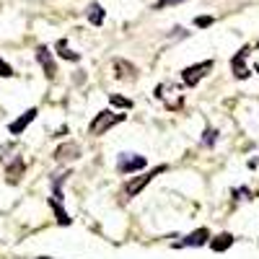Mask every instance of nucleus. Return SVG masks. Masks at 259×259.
<instances>
[{
    "label": "nucleus",
    "instance_id": "nucleus-1",
    "mask_svg": "<svg viewBox=\"0 0 259 259\" xmlns=\"http://www.w3.org/2000/svg\"><path fill=\"white\" fill-rule=\"evenodd\" d=\"M119 122H124V114H119V112H112V109H104V112H99L94 119H91V124H89V133L91 135H104L106 130H112L114 124H119Z\"/></svg>",
    "mask_w": 259,
    "mask_h": 259
},
{
    "label": "nucleus",
    "instance_id": "nucleus-2",
    "mask_svg": "<svg viewBox=\"0 0 259 259\" xmlns=\"http://www.w3.org/2000/svg\"><path fill=\"white\" fill-rule=\"evenodd\" d=\"M166 171V166H156V168H150V171H145V174H140V177H133L127 182V187H124V194H127V200H133V197H138V194L153 182L158 174H163Z\"/></svg>",
    "mask_w": 259,
    "mask_h": 259
},
{
    "label": "nucleus",
    "instance_id": "nucleus-3",
    "mask_svg": "<svg viewBox=\"0 0 259 259\" xmlns=\"http://www.w3.org/2000/svg\"><path fill=\"white\" fill-rule=\"evenodd\" d=\"M215 68V62L212 60H202V62H197V65H189V68H184L182 70V80H184V85H197L210 70Z\"/></svg>",
    "mask_w": 259,
    "mask_h": 259
},
{
    "label": "nucleus",
    "instance_id": "nucleus-4",
    "mask_svg": "<svg viewBox=\"0 0 259 259\" xmlns=\"http://www.w3.org/2000/svg\"><path fill=\"white\" fill-rule=\"evenodd\" d=\"M148 166L145 156H138V153H119L117 156V171L119 174H135V171H143Z\"/></svg>",
    "mask_w": 259,
    "mask_h": 259
},
{
    "label": "nucleus",
    "instance_id": "nucleus-5",
    "mask_svg": "<svg viewBox=\"0 0 259 259\" xmlns=\"http://www.w3.org/2000/svg\"><path fill=\"white\" fill-rule=\"evenodd\" d=\"M249 47H241L239 52H236L233 57H231V70H233V75L239 78V80H246L249 75H251V70L246 68V57H249Z\"/></svg>",
    "mask_w": 259,
    "mask_h": 259
},
{
    "label": "nucleus",
    "instance_id": "nucleus-6",
    "mask_svg": "<svg viewBox=\"0 0 259 259\" xmlns=\"http://www.w3.org/2000/svg\"><path fill=\"white\" fill-rule=\"evenodd\" d=\"M205 244H210V231L207 228H197V231L187 233L177 246H205Z\"/></svg>",
    "mask_w": 259,
    "mask_h": 259
},
{
    "label": "nucleus",
    "instance_id": "nucleus-7",
    "mask_svg": "<svg viewBox=\"0 0 259 259\" xmlns=\"http://www.w3.org/2000/svg\"><path fill=\"white\" fill-rule=\"evenodd\" d=\"M36 60H39L41 68H45V75L52 80V78L57 75V65H55V60H52V52H50L47 47H39V50H36Z\"/></svg>",
    "mask_w": 259,
    "mask_h": 259
},
{
    "label": "nucleus",
    "instance_id": "nucleus-8",
    "mask_svg": "<svg viewBox=\"0 0 259 259\" xmlns=\"http://www.w3.org/2000/svg\"><path fill=\"white\" fill-rule=\"evenodd\" d=\"M36 114H39L36 109H29L26 114H21V117H18L16 122H11V124H8L11 135H21V133H24V130H26V127H29V124H31V122L36 119Z\"/></svg>",
    "mask_w": 259,
    "mask_h": 259
},
{
    "label": "nucleus",
    "instance_id": "nucleus-9",
    "mask_svg": "<svg viewBox=\"0 0 259 259\" xmlns=\"http://www.w3.org/2000/svg\"><path fill=\"white\" fill-rule=\"evenodd\" d=\"M233 233H218L215 239H210V249L212 251H218V254H223V251H228L231 246H233Z\"/></svg>",
    "mask_w": 259,
    "mask_h": 259
},
{
    "label": "nucleus",
    "instance_id": "nucleus-10",
    "mask_svg": "<svg viewBox=\"0 0 259 259\" xmlns=\"http://www.w3.org/2000/svg\"><path fill=\"white\" fill-rule=\"evenodd\" d=\"M80 156V148L75 145V143H68V145H60L57 150H55V158L57 161H75Z\"/></svg>",
    "mask_w": 259,
    "mask_h": 259
},
{
    "label": "nucleus",
    "instance_id": "nucleus-11",
    "mask_svg": "<svg viewBox=\"0 0 259 259\" xmlns=\"http://www.w3.org/2000/svg\"><path fill=\"white\" fill-rule=\"evenodd\" d=\"M24 168H26L24 158H21V156H16V158H13V163L6 168V177H8V182H11V184H16V182L21 179V174H24Z\"/></svg>",
    "mask_w": 259,
    "mask_h": 259
},
{
    "label": "nucleus",
    "instance_id": "nucleus-12",
    "mask_svg": "<svg viewBox=\"0 0 259 259\" xmlns=\"http://www.w3.org/2000/svg\"><path fill=\"white\" fill-rule=\"evenodd\" d=\"M85 16H89V21H91L94 26H101V24H104V8H101L99 3H91L89 11H85Z\"/></svg>",
    "mask_w": 259,
    "mask_h": 259
},
{
    "label": "nucleus",
    "instance_id": "nucleus-13",
    "mask_svg": "<svg viewBox=\"0 0 259 259\" xmlns=\"http://www.w3.org/2000/svg\"><path fill=\"white\" fill-rule=\"evenodd\" d=\"M57 55H60V57H65V60H70V62H78V60H80V55H78V52H70V50H68V41H65V39H60V41H57Z\"/></svg>",
    "mask_w": 259,
    "mask_h": 259
},
{
    "label": "nucleus",
    "instance_id": "nucleus-14",
    "mask_svg": "<svg viewBox=\"0 0 259 259\" xmlns=\"http://www.w3.org/2000/svg\"><path fill=\"white\" fill-rule=\"evenodd\" d=\"M109 101H112L114 106H119V109H133V101L124 99V96H119V94H112V96H109Z\"/></svg>",
    "mask_w": 259,
    "mask_h": 259
},
{
    "label": "nucleus",
    "instance_id": "nucleus-15",
    "mask_svg": "<svg viewBox=\"0 0 259 259\" xmlns=\"http://www.w3.org/2000/svg\"><path fill=\"white\" fill-rule=\"evenodd\" d=\"M215 140H218V130L207 127V130H205V135H202V145L210 148V145H215Z\"/></svg>",
    "mask_w": 259,
    "mask_h": 259
},
{
    "label": "nucleus",
    "instance_id": "nucleus-16",
    "mask_svg": "<svg viewBox=\"0 0 259 259\" xmlns=\"http://www.w3.org/2000/svg\"><path fill=\"white\" fill-rule=\"evenodd\" d=\"M194 24H197L200 29H205V26H210V24H212V16H200L197 21H194Z\"/></svg>",
    "mask_w": 259,
    "mask_h": 259
},
{
    "label": "nucleus",
    "instance_id": "nucleus-17",
    "mask_svg": "<svg viewBox=\"0 0 259 259\" xmlns=\"http://www.w3.org/2000/svg\"><path fill=\"white\" fill-rule=\"evenodd\" d=\"M177 3H184V0H158L156 8H166V6H177Z\"/></svg>",
    "mask_w": 259,
    "mask_h": 259
},
{
    "label": "nucleus",
    "instance_id": "nucleus-18",
    "mask_svg": "<svg viewBox=\"0 0 259 259\" xmlns=\"http://www.w3.org/2000/svg\"><path fill=\"white\" fill-rule=\"evenodd\" d=\"M0 75H6V78H11V75H13V70L8 68V65H6L3 60H0Z\"/></svg>",
    "mask_w": 259,
    "mask_h": 259
},
{
    "label": "nucleus",
    "instance_id": "nucleus-19",
    "mask_svg": "<svg viewBox=\"0 0 259 259\" xmlns=\"http://www.w3.org/2000/svg\"><path fill=\"white\" fill-rule=\"evenodd\" d=\"M39 259H52V256H39Z\"/></svg>",
    "mask_w": 259,
    "mask_h": 259
}]
</instances>
